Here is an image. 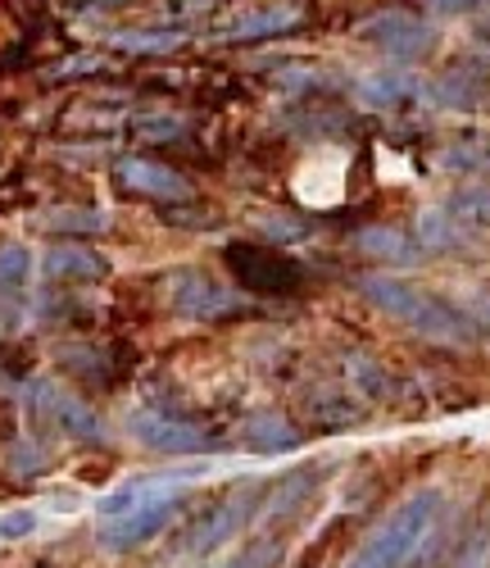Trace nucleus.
Instances as JSON below:
<instances>
[{"label":"nucleus","mask_w":490,"mask_h":568,"mask_svg":"<svg viewBox=\"0 0 490 568\" xmlns=\"http://www.w3.org/2000/svg\"><path fill=\"white\" fill-rule=\"evenodd\" d=\"M440 164L455 169V173H490V136L481 132H463L459 141H450Z\"/></svg>","instance_id":"nucleus-18"},{"label":"nucleus","mask_w":490,"mask_h":568,"mask_svg":"<svg viewBox=\"0 0 490 568\" xmlns=\"http://www.w3.org/2000/svg\"><path fill=\"white\" fill-rule=\"evenodd\" d=\"M169 305H173L182 318H227V314L241 310V301H236L227 287H218V282H214L210 273H201V268L173 273V282H169Z\"/></svg>","instance_id":"nucleus-8"},{"label":"nucleus","mask_w":490,"mask_h":568,"mask_svg":"<svg viewBox=\"0 0 490 568\" xmlns=\"http://www.w3.org/2000/svg\"><path fill=\"white\" fill-rule=\"evenodd\" d=\"M264 496H268V491H259V487H251V491H232L227 500H218V505L201 518V524L191 528V537L182 541V550L195 555V559L214 555L223 541H232L241 528H251V524H255L259 509H264Z\"/></svg>","instance_id":"nucleus-6"},{"label":"nucleus","mask_w":490,"mask_h":568,"mask_svg":"<svg viewBox=\"0 0 490 568\" xmlns=\"http://www.w3.org/2000/svg\"><path fill=\"white\" fill-rule=\"evenodd\" d=\"M186 505H191V491H182V487L160 491V496H151V500H141V505H132V509L105 518V528L95 532V541H101L105 550H114V555H127V550H136V546H145V541H155L164 528H173Z\"/></svg>","instance_id":"nucleus-3"},{"label":"nucleus","mask_w":490,"mask_h":568,"mask_svg":"<svg viewBox=\"0 0 490 568\" xmlns=\"http://www.w3.org/2000/svg\"><path fill=\"white\" fill-rule=\"evenodd\" d=\"M114 178L127 186V192H136V196H151V201H191V182H186L177 169L160 164V160L127 155V160H119Z\"/></svg>","instance_id":"nucleus-10"},{"label":"nucleus","mask_w":490,"mask_h":568,"mask_svg":"<svg viewBox=\"0 0 490 568\" xmlns=\"http://www.w3.org/2000/svg\"><path fill=\"white\" fill-rule=\"evenodd\" d=\"M277 555H282V541L277 537H259V541H251L241 555H232L223 568H268V564H277Z\"/></svg>","instance_id":"nucleus-23"},{"label":"nucleus","mask_w":490,"mask_h":568,"mask_svg":"<svg viewBox=\"0 0 490 568\" xmlns=\"http://www.w3.org/2000/svg\"><path fill=\"white\" fill-rule=\"evenodd\" d=\"M463 236H468V223H459L446 205H440V210H427V214L418 219V246H422V251H436V255L459 251V246H463Z\"/></svg>","instance_id":"nucleus-17"},{"label":"nucleus","mask_w":490,"mask_h":568,"mask_svg":"<svg viewBox=\"0 0 490 568\" xmlns=\"http://www.w3.org/2000/svg\"><path fill=\"white\" fill-rule=\"evenodd\" d=\"M436 101L450 105V110H472L477 105V78L468 73H446L436 82Z\"/></svg>","instance_id":"nucleus-22"},{"label":"nucleus","mask_w":490,"mask_h":568,"mask_svg":"<svg viewBox=\"0 0 490 568\" xmlns=\"http://www.w3.org/2000/svg\"><path fill=\"white\" fill-rule=\"evenodd\" d=\"M446 210L468 227H490V182H472L446 201Z\"/></svg>","instance_id":"nucleus-19"},{"label":"nucleus","mask_w":490,"mask_h":568,"mask_svg":"<svg viewBox=\"0 0 490 568\" xmlns=\"http://www.w3.org/2000/svg\"><path fill=\"white\" fill-rule=\"evenodd\" d=\"M32 405H41V414L51 418L64 437H73V442H105V423L95 418L82 400L60 392L55 383H32Z\"/></svg>","instance_id":"nucleus-9"},{"label":"nucleus","mask_w":490,"mask_h":568,"mask_svg":"<svg viewBox=\"0 0 490 568\" xmlns=\"http://www.w3.org/2000/svg\"><path fill=\"white\" fill-rule=\"evenodd\" d=\"M300 442H305V433L290 428V418H282V414H251L241 423V446L255 455H282V450H296Z\"/></svg>","instance_id":"nucleus-13"},{"label":"nucleus","mask_w":490,"mask_h":568,"mask_svg":"<svg viewBox=\"0 0 490 568\" xmlns=\"http://www.w3.org/2000/svg\"><path fill=\"white\" fill-rule=\"evenodd\" d=\"M114 45L132 55H169L182 45V32H114Z\"/></svg>","instance_id":"nucleus-21"},{"label":"nucleus","mask_w":490,"mask_h":568,"mask_svg":"<svg viewBox=\"0 0 490 568\" xmlns=\"http://www.w3.org/2000/svg\"><path fill=\"white\" fill-rule=\"evenodd\" d=\"M477 318H481V323H486V327H490V292H486V296H481V301H477Z\"/></svg>","instance_id":"nucleus-28"},{"label":"nucleus","mask_w":490,"mask_h":568,"mask_svg":"<svg viewBox=\"0 0 490 568\" xmlns=\"http://www.w3.org/2000/svg\"><path fill=\"white\" fill-rule=\"evenodd\" d=\"M32 532H37V514L32 509H14V514L0 518V541H23Z\"/></svg>","instance_id":"nucleus-25"},{"label":"nucleus","mask_w":490,"mask_h":568,"mask_svg":"<svg viewBox=\"0 0 490 568\" xmlns=\"http://www.w3.org/2000/svg\"><path fill=\"white\" fill-rule=\"evenodd\" d=\"M305 23V10L300 6H264V10H251L241 14L223 41H264V37H282V32H296Z\"/></svg>","instance_id":"nucleus-14"},{"label":"nucleus","mask_w":490,"mask_h":568,"mask_svg":"<svg viewBox=\"0 0 490 568\" xmlns=\"http://www.w3.org/2000/svg\"><path fill=\"white\" fill-rule=\"evenodd\" d=\"M350 246L377 264H390V268H409V264H422V246H418V236L400 232V227H390V223H368L350 236Z\"/></svg>","instance_id":"nucleus-11"},{"label":"nucleus","mask_w":490,"mask_h":568,"mask_svg":"<svg viewBox=\"0 0 490 568\" xmlns=\"http://www.w3.org/2000/svg\"><path fill=\"white\" fill-rule=\"evenodd\" d=\"M314 487H318V468H290V473H282V478L268 487V496H264V524L282 528L286 518L314 496Z\"/></svg>","instance_id":"nucleus-12"},{"label":"nucleus","mask_w":490,"mask_h":568,"mask_svg":"<svg viewBox=\"0 0 490 568\" xmlns=\"http://www.w3.org/2000/svg\"><path fill=\"white\" fill-rule=\"evenodd\" d=\"M28 277H32V255L19 242L0 246V296H23L28 292Z\"/></svg>","instance_id":"nucleus-20"},{"label":"nucleus","mask_w":490,"mask_h":568,"mask_svg":"<svg viewBox=\"0 0 490 568\" xmlns=\"http://www.w3.org/2000/svg\"><path fill=\"white\" fill-rule=\"evenodd\" d=\"M350 383H355V387H364V392H372V396H381L390 377H386L372 359H355V364H350Z\"/></svg>","instance_id":"nucleus-26"},{"label":"nucleus","mask_w":490,"mask_h":568,"mask_svg":"<svg viewBox=\"0 0 490 568\" xmlns=\"http://www.w3.org/2000/svg\"><path fill=\"white\" fill-rule=\"evenodd\" d=\"M41 268L55 282H95V277L110 273V260L86 251V246H55V251H45Z\"/></svg>","instance_id":"nucleus-15"},{"label":"nucleus","mask_w":490,"mask_h":568,"mask_svg":"<svg viewBox=\"0 0 490 568\" xmlns=\"http://www.w3.org/2000/svg\"><path fill=\"white\" fill-rule=\"evenodd\" d=\"M195 568H205V564H195Z\"/></svg>","instance_id":"nucleus-29"},{"label":"nucleus","mask_w":490,"mask_h":568,"mask_svg":"<svg viewBox=\"0 0 490 568\" xmlns=\"http://www.w3.org/2000/svg\"><path fill=\"white\" fill-rule=\"evenodd\" d=\"M359 97L372 110H400L418 97V82L409 73H372V78L359 82Z\"/></svg>","instance_id":"nucleus-16"},{"label":"nucleus","mask_w":490,"mask_h":568,"mask_svg":"<svg viewBox=\"0 0 490 568\" xmlns=\"http://www.w3.org/2000/svg\"><path fill=\"white\" fill-rule=\"evenodd\" d=\"M359 41L377 45L381 55L400 60V64H414L436 45V28L414 10H377L372 19L359 23Z\"/></svg>","instance_id":"nucleus-5"},{"label":"nucleus","mask_w":490,"mask_h":568,"mask_svg":"<svg viewBox=\"0 0 490 568\" xmlns=\"http://www.w3.org/2000/svg\"><path fill=\"white\" fill-rule=\"evenodd\" d=\"M422 6L431 14H472L477 6H486V0H422Z\"/></svg>","instance_id":"nucleus-27"},{"label":"nucleus","mask_w":490,"mask_h":568,"mask_svg":"<svg viewBox=\"0 0 490 568\" xmlns=\"http://www.w3.org/2000/svg\"><path fill=\"white\" fill-rule=\"evenodd\" d=\"M359 292L372 310H381L386 318L405 323L409 333L436 342V346H472L477 342V323L472 314H463L459 305H450L446 296H436L427 287H414L409 277L396 273H364Z\"/></svg>","instance_id":"nucleus-1"},{"label":"nucleus","mask_w":490,"mask_h":568,"mask_svg":"<svg viewBox=\"0 0 490 568\" xmlns=\"http://www.w3.org/2000/svg\"><path fill=\"white\" fill-rule=\"evenodd\" d=\"M45 223L60 227V232H101V227H105V214H78V210H60V214H51Z\"/></svg>","instance_id":"nucleus-24"},{"label":"nucleus","mask_w":490,"mask_h":568,"mask_svg":"<svg viewBox=\"0 0 490 568\" xmlns=\"http://www.w3.org/2000/svg\"><path fill=\"white\" fill-rule=\"evenodd\" d=\"M127 433L155 455H205V450H218V437H210L205 428H195L191 418H173V414H155V409H136L127 418Z\"/></svg>","instance_id":"nucleus-7"},{"label":"nucleus","mask_w":490,"mask_h":568,"mask_svg":"<svg viewBox=\"0 0 490 568\" xmlns=\"http://www.w3.org/2000/svg\"><path fill=\"white\" fill-rule=\"evenodd\" d=\"M227 268L236 273V282L245 292H255V296H290V292H300L305 287V268L273 251V246H255V242H232L223 251Z\"/></svg>","instance_id":"nucleus-4"},{"label":"nucleus","mask_w":490,"mask_h":568,"mask_svg":"<svg viewBox=\"0 0 490 568\" xmlns=\"http://www.w3.org/2000/svg\"><path fill=\"white\" fill-rule=\"evenodd\" d=\"M440 514H446V491L440 487L409 491L336 568H405L418 555V546L440 528Z\"/></svg>","instance_id":"nucleus-2"}]
</instances>
